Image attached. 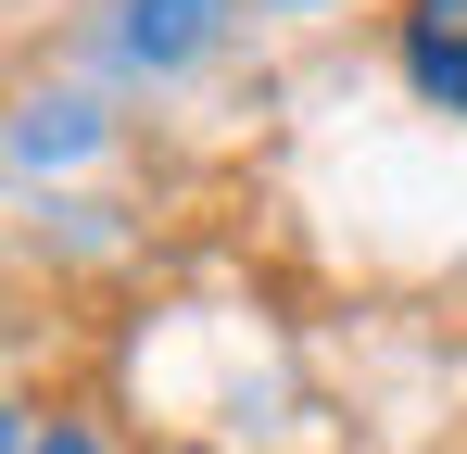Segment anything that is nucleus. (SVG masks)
<instances>
[{
    "label": "nucleus",
    "mask_w": 467,
    "mask_h": 454,
    "mask_svg": "<svg viewBox=\"0 0 467 454\" xmlns=\"http://www.w3.org/2000/svg\"><path fill=\"white\" fill-rule=\"evenodd\" d=\"M278 13H328V0H278Z\"/></svg>",
    "instance_id": "obj_4"
},
{
    "label": "nucleus",
    "mask_w": 467,
    "mask_h": 454,
    "mask_svg": "<svg viewBox=\"0 0 467 454\" xmlns=\"http://www.w3.org/2000/svg\"><path fill=\"white\" fill-rule=\"evenodd\" d=\"M228 26V0H127V64H190Z\"/></svg>",
    "instance_id": "obj_2"
},
{
    "label": "nucleus",
    "mask_w": 467,
    "mask_h": 454,
    "mask_svg": "<svg viewBox=\"0 0 467 454\" xmlns=\"http://www.w3.org/2000/svg\"><path fill=\"white\" fill-rule=\"evenodd\" d=\"M391 64L430 114H467V0H404L391 13Z\"/></svg>",
    "instance_id": "obj_1"
},
{
    "label": "nucleus",
    "mask_w": 467,
    "mask_h": 454,
    "mask_svg": "<svg viewBox=\"0 0 467 454\" xmlns=\"http://www.w3.org/2000/svg\"><path fill=\"white\" fill-rule=\"evenodd\" d=\"M26 454H101V442H88L77 417H51V429H38V442H26Z\"/></svg>",
    "instance_id": "obj_3"
}]
</instances>
